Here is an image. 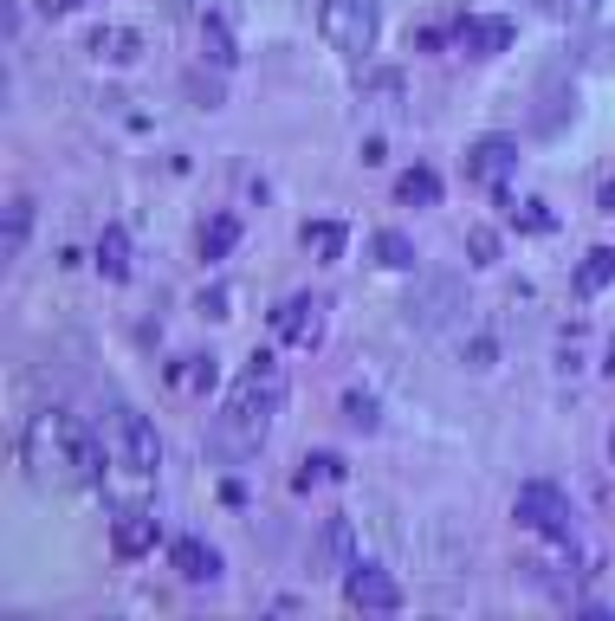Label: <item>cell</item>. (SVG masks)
I'll return each mask as SVG.
<instances>
[{"label":"cell","instance_id":"1","mask_svg":"<svg viewBox=\"0 0 615 621\" xmlns=\"http://www.w3.org/2000/svg\"><path fill=\"white\" fill-rule=\"evenodd\" d=\"M104 460H111V447L65 408H39L33 421H26V434H20V466H26V479H39V486L85 492V486L104 479Z\"/></svg>","mask_w":615,"mask_h":621},{"label":"cell","instance_id":"2","mask_svg":"<svg viewBox=\"0 0 615 621\" xmlns=\"http://www.w3.org/2000/svg\"><path fill=\"white\" fill-rule=\"evenodd\" d=\"M272 414H279V395L240 382L234 402L208 421V453H214V460H246V453H259L266 434H272Z\"/></svg>","mask_w":615,"mask_h":621},{"label":"cell","instance_id":"3","mask_svg":"<svg viewBox=\"0 0 615 621\" xmlns=\"http://www.w3.org/2000/svg\"><path fill=\"white\" fill-rule=\"evenodd\" d=\"M104 447H111V466H123L130 479H149L162 466V440H156V427H149L136 408H111V414H104Z\"/></svg>","mask_w":615,"mask_h":621},{"label":"cell","instance_id":"4","mask_svg":"<svg viewBox=\"0 0 615 621\" xmlns=\"http://www.w3.org/2000/svg\"><path fill=\"white\" fill-rule=\"evenodd\" d=\"M376 0H318V33L331 52H344L350 65L369 59V46H376Z\"/></svg>","mask_w":615,"mask_h":621},{"label":"cell","instance_id":"5","mask_svg":"<svg viewBox=\"0 0 615 621\" xmlns=\"http://www.w3.org/2000/svg\"><path fill=\"white\" fill-rule=\"evenodd\" d=\"M408 324H421V330H441V324H454L460 311H467V285L454 279V272H434V279H421L415 292H408Z\"/></svg>","mask_w":615,"mask_h":621},{"label":"cell","instance_id":"6","mask_svg":"<svg viewBox=\"0 0 615 621\" xmlns=\"http://www.w3.org/2000/svg\"><path fill=\"white\" fill-rule=\"evenodd\" d=\"M344 602L369 609V615H389V609H402V583L382 563H344Z\"/></svg>","mask_w":615,"mask_h":621},{"label":"cell","instance_id":"7","mask_svg":"<svg viewBox=\"0 0 615 621\" xmlns=\"http://www.w3.org/2000/svg\"><path fill=\"white\" fill-rule=\"evenodd\" d=\"M518 524H525V531H544V537H570V499L551 479H531V486L518 492Z\"/></svg>","mask_w":615,"mask_h":621},{"label":"cell","instance_id":"8","mask_svg":"<svg viewBox=\"0 0 615 621\" xmlns=\"http://www.w3.org/2000/svg\"><path fill=\"white\" fill-rule=\"evenodd\" d=\"M512 169H518V143H512V136H480V143H473V156H467L473 182H505Z\"/></svg>","mask_w":615,"mask_h":621},{"label":"cell","instance_id":"9","mask_svg":"<svg viewBox=\"0 0 615 621\" xmlns=\"http://www.w3.org/2000/svg\"><path fill=\"white\" fill-rule=\"evenodd\" d=\"M111 550H117L123 563L149 557V550H156V518H143V512H117V518H111Z\"/></svg>","mask_w":615,"mask_h":621},{"label":"cell","instance_id":"10","mask_svg":"<svg viewBox=\"0 0 615 621\" xmlns=\"http://www.w3.org/2000/svg\"><path fill=\"white\" fill-rule=\"evenodd\" d=\"M272 337L311 343L318 337V305H311V298H279V305H272Z\"/></svg>","mask_w":615,"mask_h":621},{"label":"cell","instance_id":"11","mask_svg":"<svg viewBox=\"0 0 615 621\" xmlns=\"http://www.w3.org/2000/svg\"><path fill=\"white\" fill-rule=\"evenodd\" d=\"M454 26H460V39H467V52H480V59L512 46V20H499V13H473V20H454Z\"/></svg>","mask_w":615,"mask_h":621},{"label":"cell","instance_id":"12","mask_svg":"<svg viewBox=\"0 0 615 621\" xmlns=\"http://www.w3.org/2000/svg\"><path fill=\"white\" fill-rule=\"evenodd\" d=\"M169 557H175V570H182L188 583H214V576H221V550L201 544V537H175Z\"/></svg>","mask_w":615,"mask_h":621},{"label":"cell","instance_id":"13","mask_svg":"<svg viewBox=\"0 0 615 621\" xmlns=\"http://www.w3.org/2000/svg\"><path fill=\"white\" fill-rule=\"evenodd\" d=\"M85 52L104 59V65H130V59H143V33H130V26H98V33L85 39Z\"/></svg>","mask_w":615,"mask_h":621},{"label":"cell","instance_id":"14","mask_svg":"<svg viewBox=\"0 0 615 621\" xmlns=\"http://www.w3.org/2000/svg\"><path fill=\"white\" fill-rule=\"evenodd\" d=\"M234 246H240V214H208V220H201V233H195V253L208 259V266H214V259H227Z\"/></svg>","mask_w":615,"mask_h":621},{"label":"cell","instance_id":"15","mask_svg":"<svg viewBox=\"0 0 615 621\" xmlns=\"http://www.w3.org/2000/svg\"><path fill=\"white\" fill-rule=\"evenodd\" d=\"M298 240H305L311 259H344L350 253V227H337V220H305Z\"/></svg>","mask_w":615,"mask_h":621},{"label":"cell","instance_id":"16","mask_svg":"<svg viewBox=\"0 0 615 621\" xmlns=\"http://www.w3.org/2000/svg\"><path fill=\"white\" fill-rule=\"evenodd\" d=\"M609 285H615V253H609V246L583 253V266H577V279H570V292H577V298H596V292H609Z\"/></svg>","mask_w":615,"mask_h":621},{"label":"cell","instance_id":"17","mask_svg":"<svg viewBox=\"0 0 615 621\" xmlns=\"http://www.w3.org/2000/svg\"><path fill=\"white\" fill-rule=\"evenodd\" d=\"M369 266H382V272H408V266H415V246H408V233L382 227L376 240H369Z\"/></svg>","mask_w":615,"mask_h":621},{"label":"cell","instance_id":"18","mask_svg":"<svg viewBox=\"0 0 615 621\" xmlns=\"http://www.w3.org/2000/svg\"><path fill=\"white\" fill-rule=\"evenodd\" d=\"M395 201H402V207H434V201H441V175H434V169H402Z\"/></svg>","mask_w":615,"mask_h":621},{"label":"cell","instance_id":"19","mask_svg":"<svg viewBox=\"0 0 615 621\" xmlns=\"http://www.w3.org/2000/svg\"><path fill=\"white\" fill-rule=\"evenodd\" d=\"M98 266H104V279H130V233L111 227L98 240Z\"/></svg>","mask_w":615,"mask_h":621},{"label":"cell","instance_id":"20","mask_svg":"<svg viewBox=\"0 0 615 621\" xmlns=\"http://www.w3.org/2000/svg\"><path fill=\"white\" fill-rule=\"evenodd\" d=\"M337 479H344V460H337V453H311V460L298 466L292 486H298V492H311V486H337Z\"/></svg>","mask_w":615,"mask_h":621},{"label":"cell","instance_id":"21","mask_svg":"<svg viewBox=\"0 0 615 621\" xmlns=\"http://www.w3.org/2000/svg\"><path fill=\"white\" fill-rule=\"evenodd\" d=\"M201 39H208V65H221V72L240 59V52H234V33H227L221 13H208V20H201Z\"/></svg>","mask_w":615,"mask_h":621},{"label":"cell","instance_id":"22","mask_svg":"<svg viewBox=\"0 0 615 621\" xmlns=\"http://www.w3.org/2000/svg\"><path fill=\"white\" fill-rule=\"evenodd\" d=\"M175 382H182V389H195V395H214V382H221V363H214V356H188V363L175 369Z\"/></svg>","mask_w":615,"mask_h":621},{"label":"cell","instance_id":"23","mask_svg":"<svg viewBox=\"0 0 615 621\" xmlns=\"http://www.w3.org/2000/svg\"><path fill=\"white\" fill-rule=\"evenodd\" d=\"M26 233H33V201H26V195H13V201H7V259L26 246Z\"/></svg>","mask_w":615,"mask_h":621},{"label":"cell","instance_id":"24","mask_svg":"<svg viewBox=\"0 0 615 621\" xmlns=\"http://www.w3.org/2000/svg\"><path fill=\"white\" fill-rule=\"evenodd\" d=\"M350 544H357V537H350V518H331V524H324V570H331V563H344L350 557Z\"/></svg>","mask_w":615,"mask_h":621},{"label":"cell","instance_id":"25","mask_svg":"<svg viewBox=\"0 0 615 621\" xmlns=\"http://www.w3.org/2000/svg\"><path fill=\"white\" fill-rule=\"evenodd\" d=\"M518 227H525V233H551L557 227V214H551V207H544V201H518Z\"/></svg>","mask_w":615,"mask_h":621},{"label":"cell","instance_id":"26","mask_svg":"<svg viewBox=\"0 0 615 621\" xmlns=\"http://www.w3.org/2000/svg\"><path fill=\"white\" fill-rule=\"evenodd\" d=\"M583 65H590V72H615V33L583 39Z\"/></svg>","mask_w":615,"mask_h":621},{"label":"cell","instance_id":"27","mask_svg":"<svg viewBox=\"0 0 615 621\" xmlns=\"http://www.w3.org/2000/svg\"><path fill=\"white\" fill-rule=\"evenodd\" d=\"M467 253H473V266H492V259H499V233H492V227H473L467 233Z\"/></svg>","mask_w":615,"mask_h":621},{"label":"cell","instance_id":"28","mask_svg":"<svg viewBox=\"0 0 615 621\" xmlns=\"http://www.w3.org/2000/svg\"><path fill=\"white\" fill-rule=\"evenodd\" d=\"M344 421H357V427H376V402H369V395H344Z\"/></svg>","mask_w":615,"mask_h":621},{"label":"cell","instance_id":"29","mask_svg":"<svg viewBox=\"0 0 615 621\" xmlns=\"http://www.w3.org/2000/svg\"><path fill=\"white\" fill-rule=\"evenodd\" d=\"M369 98H402V72H376L369 78Z\"/></svg>","mask_w":615,"mask_h":621},{"label":"cell","instance_id":"30","mask_svg":"<svg viewBox=\"0 0 615 621\" xmlns=\"http://www.w3.org/2000/svg\"><path fill=\"white\" fill-rule=\"evenodd\" d=\"M188 91H195L201 104H221V85H214V78H195V72H188Z\"/></svg>","mask_w":615,"mask_h":621},{"label":"cell","instance_id":"31","mask_svg":"<svg viewBox=\"0 0 615 621\" xmlns=\"http://www.w3.org/2000/svg\"><path fill=\"white\" fill-rule=\"evenodd\" d=\"M590 13H596V0H570V13H564V20H590Z\"/></svg>","mask_w":615,"mask_h":621},{"label":"cell","instance_id":"32","mask_svg":"<svg viewBox=\"0 0 615 621\" xmlns=\"http://www.w3.org/2000/svg\"><path fill=\"white\" fill-rule=\"evenodd\" d=\"M46 7H52V13H72V7H85V0H46Z\"/></svg>","mask_w":615,"mask_h":621},{"label":"cell","instance_id":"33","mask_svg":"<svg viewBox=\"0 0 615 621\" xmlns=\"http://www.w3.org/2000/svg\"><path fill=\"white\" fill-rule=\"evenodd\" d=\"M538 7H544V13H570V0H538Z\"/></svg>","mask_w":615,"mask_h":621},{"label":"cell","instance_id":"34","mask_svg":"<svg viewBox=\"0 0 615 621\" xmlns=\"http://www.w3.org/2000/svg\"><path fill=\"white\" fill-rule=\"evenodd\" d=\"M603 207H615V182H603Z\"/></svg>","mask_w":615,"mask_h":621},{"label":"cell","instance_id":"35","mask_svg":"<svg viewBox=\"0 0 615 621\" xmlns=\"http://www.w3.org/2000/svg\"><path fill=\"white\" fill-rule=\"evenodd\" d=\"M609 356H615V343H609ZM609 369H615V363H609Z\"/></svg>","mask_w":615,"mask_h":621}]
</instances>
